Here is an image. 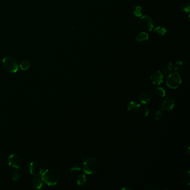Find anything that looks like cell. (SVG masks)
<instances>
[{"label":"cell","mask_w":190,"mask_h":190,"mask_svg":"<svg viewBox=\"0 0 190 190\" xmlns=\"http://www.w3.org/2000/svg\"><path fill=\"white\" fill-rule=\"evenodd\" d=\"M156 93L159 97H165L166 95V90L162 87H157L156 89Z\"/></svg>","instance_id":"cell-18"},{"label":"cell","mask_w":190,"mask_h":190,"mask_svg":"<svg viewBox=\"0 0 190 190\" xmlns=\"http://www.w3.org/2000/svg\"><path fill=\"white\" fill-rule=\"evenodd\" d=\"M146 190H159V189L158 187L157 186L153 185H151L147 186L145 188Z\"/></svg>","instance_id":"cell-24"},{"label":"cell","mask_w":190,"mask_h":190,"mask_svg":"<svg viewBox=\"0 0 190 190\" xmlns=\"http://www.w3.org/2000/svg\"><path fill=\"white\" fill-rule=\"evenodd\" d=\"M175 105V101L174 98L167 97L163 101L159 106L162 111H170L173 109Z\"/></svg>","instance_id":"cell-7"},{"label":"cell","mask_w":190,"mask_h":190,"mask_svg":"<svg viewBox=\"0 0 190 190\" xmlns=\"http://www.w3.org/2000/svg\"><path fill=\"white\" fill-rule=\"evenodd\" d=\"M182 68H183V63H182V61H178L176 63L175 66H174V69H175L176 72L178 73V72H181L182 70Z\"/></svg>","instance_id":"cell-21"},{"label":"cell","mask_w":190,"mask_h":190,"mask_svg":"<svg viewBox=\"0 0 190 190\" xmlns=\"http://www.w3.org/2000/svg\"><path fill=\"white\" fill-rule=\"evenodd\" d=\"M30 67V62L28 59L22 61L20 64V68L22 70H26Z\"/></svg>","instance_id":"cell-16"},{"label":"cell","mask_w":190,"mask_h":190,"mask_svg":"<svg viewBox=\"0 0 190 190\" xmlns=\"http://www.w3.org/2000/svg\"><path fill=\"white\" fill-rule=\"evenodd\" d=\"M182 83V79L178 73H171L166 79V84L171 89H177Z\"/></svg>","instance_id":"cell-4"},{"label":"cell","mask_w":190,"mask_h":190,"mask_svg":"<svg viewBox=\"0 0 190 190\" xmlns=\"http://www.w3.org/2000/svg\"><path fill=\"white\" fill-rule=\"evenodd\" d=\"M41 180L48 186H54L59 181L60 174L54 169H48L41 174Z\"/></svg>","instance_id":"cell-2"},{"label":"cell","mask_w":190,"mask_h":190,"mask_svg":"<svg viewBox=\"0 0 190 190\" xmlns=\"http://www.w3.org/2000/svg\"><path fill=\"white\" fill-rule=\"evenodd\" d=\"M2 67L4 72L8 74L16 73L19 68L16 60L11 56L6 57L3 59Z\"/></svg>","instance_id":"cell-3"},{"label":"cell","mask_w":190,"mask_h":190,"mask_svg":"<svg viewBox=\"0 0 190 190\" xmlns=\"http://www.w3.org/2000/svg\"><path fill=\"white\" fill-rule=\"evenodd\" d=\"M154 32L156 33L158 35L163 36V35H165V34L167 32V30L163 27L158 26L157 28L154 29Z\"/></svg>","instance_id":"cell-17"},{"label":"cell","mask_w":190,"mask_h":190,"mask_svg":"<svg viewBox=\"0 0 190 190\" xmlns=\"http://www.w3.org/2000/svg\"><path fill=\"white\" fill-rule=\"evenodd\" d=\"M180 182L184 186H189L190 185V172L186 170L182 172L180 177Z\"/></svg>","instance_id":"cell-11"},{"label":"cell","mask_w":190,"mask_h":190,"mask_svg":"<svg viewBox=\"0 0 190 190\" xmlns=\"http://www.w3.org/2000/svg\"><path fill=\"white\" fill-rule=\"evenodd\" d=\"M148 35L146 32L140 33L138 35L136 38V41L137 42H145L148 40Z\"/></svg>","instance_id":"cell-15"},{"label":"cell","mask_w":190,"mask_h":190,"mask_svg":"<svg viewBox=\"0 0 190 190\" xmlns=\"http://www.w3.org/2000/svg\"><path fill=\"white\" fill-rule=\"evenodd\" d=\"M163 117V112L162 110H159L156 112L155 115V120L156 121H159Z\"/></svg>","instance_id":"cell-23"},{"label":"cell","mask_w":190,"mask_h":190,"mask_svg":"<svg viewBox=\"0 0 190 190\" xmlns=\"http://www.w3.org/2000/svg\"><path fill=\"white\" fill-rule=\"evenodd\" d=\"M21 178V174L18 171H15L12 174V180L13 181H17Z\"/></svg>","instance_id":"cell-22"},{"label":"cell","mask_w":190,"mask_h":190,"mask_svg":"<svg viewBox=\"0 0 190 190\" xmlns=\"http://www.w3.org/2000/svg\"><path fill=\"white\" fill-rule=\"evenodd\" d=\"M122 189H123V190H124V189H128H128H130V190H132L131 189H130V188H127V187H126V188H123Z\"/></svg>","instance_id":"cell-26"},{"label":"cell","mask_w":190,"mask_h":190,"mask_svg":"<svg viewBox=\"0 0 190 190\" xmlns=\"http://www.w3.org/2000/svg\"><path fill=\"white\" fill-rule=\"evenodd\" d=\"M150 79L153 84L155 85H161L163 82V75L161 72L157 71L152 74V75L150 77Z\"/></svg>","instance_id":"cell-10"},{"label":"cell","mask_w":190,"mask_h":190,"mask_svg":"<svg viewBox=\"0 0 190 190\" xmlns=\"http://www.w3.org/2000/svg\"><path fill=\"white\" fill-rule=\"evenodd\" d=\"M29 170L30 174L35 177L40 176L42 173V167L37 162H31L29 166Z\"/></svg>","instance_id":"cell-8"},{"label":"cell","mask_w":190,"mask_h":190,"mask_svg":"<svg viewBox=\"0 0 190 190\" xmlns=\"http://www.w3.org/2000/svg\"><path fill=\"white\" fill-rule=\"evenodd\" d=\"M167 68H168V69L170 71H171V70L173 69L174 66H173V65H172L171 63H169V64H168Z\"/></svg>","instance_id":"cell-25"},{"label":"cell","mask_w":190,"mask_h":190,"mask_svg":"<svg viewBox=\"0 0 190 190\" xmlns=\"http://www.w3.org/2000/svg\"><path fill=\"white\" fill-rule=\"evenodd\" d=\"M7 162L9 166L16 169L19 168L22 164L21 158L16 154H11L8 157Z\"/></svg>","instance_id":"cell-6"},{"label":"cell","mask_w":190,"mask_h":190,"mask_svg":"<svg viewBox=\"0 0 190 190\" xmlns=\"http://www.w3.org/2000/svg\"><path fill=\"white\" fill-rule=\"evenodd\" d=\"M43 186V182L42 181L38 178H34L31 182V186L33 189L39 190L42 188Z\"/></svg>","instance_id":"cell-13"},{"label":"cell","mask_w":190,"mask_h":190,"mask_svg":"<svg viewBox=\"0 0 190 190\" xmlns=\"http://www.w3.org/2000/svg\"><path fill=\"white\" fill-rule=\"evenodd\" d=\"M99 167L100 163L97 158L91 156L87 158L83 163V170L85 174H93L97 172Z\"/></svg>","instance_id":"cell-1"},{"label":"cell","mask_w":190,"mask_h":190,"mask_svg":"<svg viewBox=\"0 0 190 190\" xmlns=\"http://www.w3.org/2000/svg\"><path fill=\"white\" fill-rule=\"evenodd\" d=\"M77 185L79 186L85 185L86 182V178L85 174H80L77 175Z\"/></svg>","instance_id":"cell-14"},{"label":"cell","mask_w":190,"mask_h":190,"mask_svg":"<svg viewBox=\"0 0 190 190\" xmlns=\"http://www.w3.org/2000/svg\"><path fill=\"white\" fill-rule=\"evenodd\" d=\"M141 108V104L136 101H130L127 106L128 110L131 113H136Z\"/></svg>","instance_id":"cell-12"},{"label":"cell","mask_w":190,"mask_h":190,"mask_svg":"<svg viewBox=\"0 0 190 190\" xmlns=\"http://www.w3.org/2000/svg\"><path fill=\"white\" fill-rule=\"evenodd\" d=\"M143 9L140 6H137L134 9L133 13L136 16L141 17L143 15Z\"/></svg>","instance_id":"cell-19"},{"label":"cell","mask_w":190,"mask_h":190,"mask_svg":"<svg viewBox=\"0 0 190 190\" xmlns=\"http://www.w3.org/2000/svg\"><path fill=\"white\" fill-rule=\"evenodd\" d=\"M139 25L145 32H151L153 28V24L151 18L148 16L141 17L139 20Z\"/></svg>","instance_id":"cell-5"},{"label":"cell","mask_w":190,"mask_h":190,"mask_svg":"<svg viewBox=\"0 0 190 190\" xmlns=\"http://www.w3.org/2000/svg\"><path fill=\"white\" fill-rule=\"evenodd\" d=\"M141 114L144 117H147L149 114V109L146 106H143L141 109Z\"/></svg>","instance_id":"cell-20"},{"label":"cell","mask_w":190,"mask_h":190,"mask_svg":"<svg viewBox=\"0 0 190 190\" xmlns=\"http://www.w3.org/2000/svg\"><path fill=\"white\" fill-rule=\"evenodd\" d=\"M152 94L149 90H145L142 92L139 95V101L143 104H146L151 101Z\"/></svg>","instance_id":"cell-9"}]
</instances>
